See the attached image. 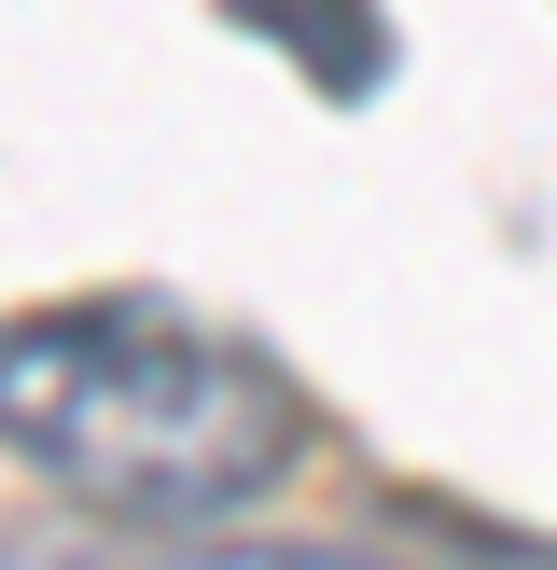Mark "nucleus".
<instances>
[{
    "label": "nucleus",
    "instance_id": "nucleus-1",
    "mask_svg": "<svg viewBox=\"0 0 557 570\" xmlns=\"http://www.w3.org/2000/svg\"><path fill=\"white\" fill-rule=\"evenodd\" d=\"M0 432H14L28 488H56L98 529H154V543L237 529L306 460L293 376L154 293L28 306L14 348H0Z\"/></svg>",
    "mask_w": 557,
    "mask_h": 570
},
{
    "label": "nucleus",
    "instance_id": "nucleus-2",
    "mask_svg": "<svg viewBox=\"0 0 557 570\" xmlns=\"http://www.w3.org/2000/svg\"><path fill=\"white\" fill-rule=\"evenodd\" d=\"M223 28L293 42L321 98H377V83H390V14H377V0H223Z\"/></svg>",
    "mask_w": 557,
    "mask_h": 570
}]
</instances>
